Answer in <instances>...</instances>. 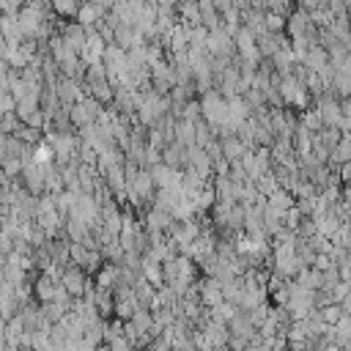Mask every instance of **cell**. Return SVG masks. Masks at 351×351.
Here are the masks:
<instances>
[{
  "mask_svg": "<svg viewBox=\"0 0 351 351\" xmlns=\"http://www.w3.org/2000/svg\"><path fill=\"white\" fill-rule=\"evenodd\" d=\"M52 154H55V151H52V145H38L33 159H36V165H41V162H49V159H52Z\"/></svg>",
  "mask_w": 351,
  "mask_h": 351,
  "instance_id": "obj_1",
  "label": "cell"
}]
</instances>
